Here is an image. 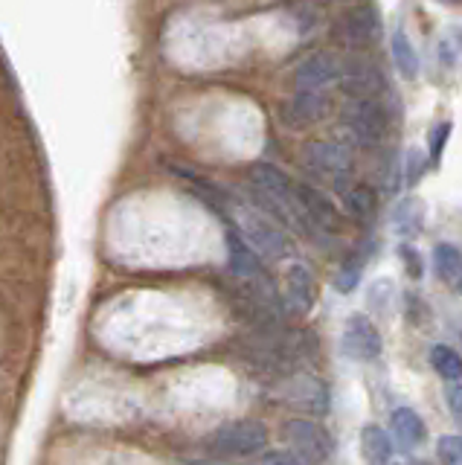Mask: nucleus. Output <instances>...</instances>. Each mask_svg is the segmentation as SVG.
<instances>
[{"mask_svg": "<svg viewBox=\"0 0 462 465\" xmlns=\"http://www.w3.org/2000/svg\"><path fill=\"white\" fill-rule=\"evenodd\" d=\"M302 160H306V169L314 174L317 181L329 183L338 193H346L352 186L355 178V154L346 143H335V140H314L306 145L302 152Z\"/></svg>", "mask_w": 462, "mask_h": 465, "instance_id": "nucleus-1", "label": "nucleus"}, {"mask_svg": "<svg viewBox=\"0 0 462 465\" xmlns=\"http://www.w3.org/2000/svg\"><path fill=\"white\" fill-rule=\"evenodd\" d=\"M340 131L352 145H381L389 131V114L378 96L352 99L340 114Z\"/></svg>", "mask_w": 462, "mask_h": 465, "instance_id": "nucleus-2", "label": "nucleus"}, {"mask_svg": "<svg viewBox=\"0 0 462 465\" xmlns=\"http://www.w3.org/2000/svg\"><path fill=\"white\" fill-rule=\"evenodd\" d=\"M233 218H236V227L244 232V239H248L265 259H277L280 262V259H288L294 253L291 239H288L285 232L277 227L273 215L256 213L251 207H244V203H239Z\"/></svg>", "mask_w": 462, "mask_h": 465, "instance_id": "nucleus-3", "label": "nucleus"}, {"mask_svg": "<svg viewBox=\"0 0 462 465\" xmlns=\"http://www.w3.org/2000/svg\"><path fill=\"white\" fill-rule=\"evenodd\" d=\"M268 445V428L256 419H239L212 433L210 448L221 457H253Z\"/></svg>", "mask_w": 462, "mask_h": 465, "instance_id": "nucleus-4", "label": "nucleus"}, {"mask_svg": "<svg viewBox=\"0 0 462 465\" xmlns=\"http://www.w3.org/2000/svg\"><path fill=\"white\" fill-rule=\"evenodd\" d=\"M378 35H381V18L372 4H360V6L346 9L335 21V26H331V38H335V44L349 47V50L367 47V44H372Z\"/></svg>", "mask_w": 462, "mask_h": 465, "instance_id": "nucleus-5", "label": "nucleus"}, {"mask_svg": "<svg viewBox=\"0 0 462 465\" xmlns=\"http://www.w3.org/2000/svg\"><path fill=\"white\" fill-rule=\"evenodd\" d=\"M285 442H288V448H294L297 454H302L309 462H326V460H331V454H335V440H331V433L311 419L288 421Z\"/></svg>", "mask_w": 462, "mask_h": 465, "instance_id": "nucleus-6", "label": "nucleus"}, {"mask_svg": "<svg viewBox=\"0 0 462 465\" xmlns=\"http://www.w3.org/2000/svg\"><path fill=\"white\" fill-rule=\"evenodd\" d=\"M381 349H384V341L372 320L364 314H352L349 323L343 329V355L364 363V361L378 358Z\"/></svg>", "mask_w": 462, "mask_h": 465, "instance_id": "nucleus-7", "label": "nucleus"}, {"mask_svg": "<svg viewBox=\"0 0 462 465\" xmlns=\"http://www.w3.org/2000/svg\"><path fill=\"white\" fill-rule=\"evenodd\" d=\"M282 302L288 314H309L311 305L317 302V280L314 273L294 262V265H288L285 276H282Z\"/></svg>", "mask_w": 462, "mask_h": 465, "instance_id": "nucleus-8", "label": "nucleus"}, {"mask_svg": "<svg viewBox=\"0 0 462 465\" xmlns=\"http://www.w3.org/2000/svg\"><path fill=\"white\" fill-rule=\"evenodd\" d=\"M227 256H230V271H233L239 280H268L265 265H262V253L244 239V232L239 227L227 230Z\"/></svg>", "mask_w": 462, "mask_h": 465, "instance_id": "nucleus-9", "label": "nucleus"}, {"mask_svg": "<svg viewBox=\"0 0 462 465\" xmlns=\"http://www.w3.org/2000/svg\"><path fill=\"white\" fill-rule=\"evenodd\" d=\"M343 64L331 53H317L309 62H302L294 73L297 91H326V87L338 84L343 76Z\"/></svg>", "mask_w": 462, "mask_h": 465, "instance_id": "nucleus-10", "label": "nucleus"}, {"mask_svg": "<svg viewBox=\"0 0 462 465\" xmlns=\"http://www.w3.org/2000/svg\"><path fill=\"white\" fill-rule=\"evenodd\" d=\"M329 111V96L323 91H297L282 102V123L288 128H309L320 123Z\"/></svg>", "mask_w": 462, "mask_h": 465, "instance_id": "nucleus-11", "label": "nucleus"}, {"mask_svg": "<svg viewBox=\"0 0 462 465\" xmlns=\"http://www.w3.org/2000/svg\"><path fill=\"white\" fill-rule=\"evenodd\" d=\"M297 195L302 203V213H306L309 224L317 232H335L340 227V213L323 193H317V189H311L306 183H297Z\"/></svg>", "mask_w": 462, "mask_h": 465, "instance_id": "nucleus-12", "label": "nucleus"}, {"mask_svg": "<svg viewBox=\"0 0 462 465\" xmlns=\"http://www.w3.org/2000/svg\"><path fill=\"white\" fill-rule=\"evenodd\" d=\"M338 87L352 99H364V96H378L384 94V76L369 64H352L343 70V76L338 82Z\"/></svg>", "mask_w": 462, "mask_h": 465, "instance_id": "nucleus-13", "label": "nucleus"}, {"mask_svg": "<svg viewBox=\"0 0 462 465\" xmlns=\"http://www.w3.org/2000/svg\"><path fill=\"white\" fill-rule=\"evenodd\" d=\"M389 425H393L396 440L404 448H418L428 440V428H425L422 416H418L416 411H410V407H396L393 416H389Z\"/></svg>", "mask_w": 462, "mask_h": 465, "instance_id": "nucleus-14", "label": "nucleus"}, {"mask_svg": "<svg viewBox=\"0 0 462 465\" xmlns=\"http://www.w3.org/2000/svg\"><path fill=\"white\" fill-rule=\"evenodd\" d=\"M428 213H425V201L422 198H404L398 201V207L393 210V230L401 239H413L425 230Z\"/></svg>", "mask_w": 462, "mask_h": 465, "instance_id": "nucleus-15", "label": "nucleus"}, {"mask_svg": "<svg viewBox=\"0 0 462 465\" xmlns=\"http://www.w3.org/2000/svg\"><path fill=\"white\" fill-rule=\"evenodd\" d=\"M375 207H378V198H375V189H369L367 183H352L343 193V210L352 222H360V224L372 222Z\"/></svg>", "mask_w": 462, "mask_h": 465, "instance_id": "nucleus-16", "label": "nucleus"}, {"mask_svg": "<svg viewBox=\"0 0 462 465\" xmlns=\"http://www.w3.org/2000/svg\"><path fill=\"white\" fill-rule=\"evenodd\" d=\"M288 401L309 407L314 413H326L329 411V399H326V387L320 381H314L309 375H294V387L288 390Z\"/></svg>", "mask_w": 462, "mask_h": 465, "instance_id": "nucleus-17", "label": "nucleus"}, {"mask_svg": "<svg viewBox=\"0 0 462 465\" xmlns=\"http://www.w3.org/2000/svg\"><path fill=\"white\" fill-rule=\"evenodd\" d=\"M433 271H437L442 282L459 285V280H462V251L459 247L447 244V242L433 247Z\"/></svg>", "mask_w": 462, "mask_h": 465, "instance_id": "nucleus-18", "label": "nucleus"}, {"mask_svg": "<svg viewBox=\"0 0 462 465\" xmlns=\"http://www.w3.org/2000/svg\"><path fill=\"white\" fill-rule=\"evenodd\" d=\"M389 50H393V64H396V70L401 73V76L404 79H416L418 76V55H416V47L410 44V38H408L404 29H396V33H393Z\"/></svg>", "mask_w": 462, "mask_h": 465, "instance_id": "nucleus-19", "label": "nucleus"}, {"mask_svg": "<svg viewBox=\"0 0 462 465\" xmlns=\"http://www.w3.org/2000/svg\"><path fill=\"white\" fill-rule=\"evenodd\" d=\"M360 445H364V460H369V462L393 460V440H389L387 430L378 425L364 428V433H360Z\"/></svg>", "mask_w": 462, "mask_h": 465, "instance_id": "nucleus-20", "label": "nucleus"}, {"mask_svg": "<svg viewBox=\"0 0 462 465\" xmlns=\"http://www.w3.org/2000/svg\"><path fill=\"white\" fill-rule=\"evenodd\" d=\"M430 367L437 370L445 381H462V358L459 352H454L451 346L437 343L430 349Z\"/></svg>", "mask_w": 462, "mask_h": 465, "instance_id": "nucleus-21", "label": "nucleus"}, {"mask_svg": "<svg viewBox=\"0 0 462 465\" xmlns=\"http://www.w3.org/2000/svg\"><path fill=\"white\" fill-rule=\"evenodd\" d=\"M360 273H364V259H360V256H352L349 262H343V268L335 273V288L340 291V294H349V291L358 288Z\"/></svg>", "mask_w": 462, "mask_h": 465, "instance_id": "nucleus-22", "label": "nucleus"}, {"mask_svg": "<svg viewBox=\"0 0 462 465\" xmlns=\"http://www.w3.org/2000/svg\"><path fill=\"white\" fill-rule=\"evenodd\" d=\"M437 457L447 465H462V436H457V433L439 436Z\"/></svg>", "mask_w": 462, "mask_h": 465, "instance_id": "nucleus-23", "label": "nucleus"}, {"mask_svg": "<svg viewBox=\"0 0 462 465\" xmlns=\"http://www.w3.org/2000/svg\"><path fill=\"white\" fill-rule=\"evenodd\" d=\"M447 137H451V123H439V125H433V128H430L428 157H430V163H433V166H437L439 160H442V152H445Z\"/></svg>", "mask_w": 462, "mask_h": 465, "instance_id": "nucleus-24", "label": "nucleus"}, {"mask_svg": "<svg viewBox=\"0 0 462 465\" xmlns=\"http://www.w3.org/2000/svg\"><path fill=\"white\" fill-rule=\"evenodd\" d=\"M398 256H401L404 271H408L410 280H422V273H425V262H422V256H418L416 247L401 244V247H398Z\"/></svg>", "mask_w": 462, "mask_h": 465, "instance_id": "nucleus-25", "label": "nucleus"}, {"mask_svg": "<svg viewBox=\"0 0 462 465\" xmlns=\"http://www.w3.org/2000/svg\"><path fill=\"white\" fill-rule=\"evenodd\" d=\"M262 462H268V465H300V462H309V460L291 448V450H268V454H262Z\"/></svg>", "mask_w": 462, "mask_h": 465, "instance_id": "nucleus-26", "label": "nucleus"}, {"mask_svg": "<svg viewBox=\"0 0 462 465\" xmlns=\"http://www.w3.org/2000/svg\"><path fill=\"white\" fill-rule=\"evenodd\" d=\"M389 297H393V285H389V280H378L369 288V302L375 305V309H384V305L389 302Z\"/></svg>", "mask_w": 462, "mask_h": 465, "instance_id": "nucleus-27", "label": "nucleus"}, {"mask_svg": "<svg viewBox=\"0 0 462 465\" xmlns=\"http://www.w3.org/2000/svg\"><path fill=\"white\" fill-rule=\"evenodd\" d=\"M445 401H447V411H451V416L462 425V384H451V387H447Z\"/></svg>", "mask_w": 462, "mask_h": 465, "instance_id": "nucleus-28", "label": "nucleus"}, {"mask_svg": "<svg viewBox=\"0 0 462 465\" xmlns=\"http://www.w3.org/2000/svg\"><path fill=\"white\" fill-rule=\"evenodd\" d=\"M428 163H430V157L425 160L418 152H410V154H408V183H416L418 178H422Z\"/></svg>", "mask_w": 462, "mask_h": 465, "instance_id": "nucleus-29", "label": "nucleus"}, {"mask_svg": "<svg viewBox=\"0 0 462 465\" xmlns=\"http://www.w3.org/2000/svg\"><path fill=\"white\" fill-rule=\"evenodd\" d=\"M442 4H447V6H454V4H459V0H442Z\"/></svg>", "mask_w": 462, "mask_h": 465, "instance_id": "nucleus-30", "label": "nucleus"}, {"mask_svg": "<svg viewBox=\"0 0 462 465\" xmlns=\"http://www.w3.org/2000/svg\"><path fill=\"white\" fill-rule=\"evenodd\" d=\"M459 291H462V280H459Z\"/></svg>", "mask_w": 462, "mask_h": 465, "instance_id": "nucleus-31", "label": "nucleus"}, {"mask_svg": "<svg viewBox=\"0 0 462 465\" xmlns=\"http://www.w3.org/2000/svg\"><path fill=\"white\" fill-rule=\"evenodd\" d=\"M338 4H346V0H338Z\"/></svg>", "mask_w": 462, "mask_h": 465, "instance_id": "nucleus-32", "label": "nucleus"}]
</instances>
